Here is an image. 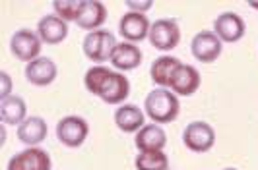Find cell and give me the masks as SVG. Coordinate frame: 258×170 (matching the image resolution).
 <instances>
[{
	"label": "cell",
	"mask_w": 258,
	"mask_h": 170,
	"mask_svg": "<svg viewBox=\"0 0 258 170\" xmlns=\"http://www.w3.org/2000/svg\"><path fill=\"white\" fill-rule=\"evenodd\" d=\"M144 112L154 124H159V126L171 124L177 120L179 112H181L179 97L171 89L157 87V89L148 93V97L144 101Z\"/></svg>",
	"instance_id": "1"
},
{
	"label": "cell",
	"mask_w": 258,
	"mask_h": 170,
	"mask_svg": "<svg viewBox=\"0 0 258 170\" xmlns=\"http://www.w3.org/2000/svg\"><path fill=\"white\" fill-rule=\"evenodd\" d=\"M115 47H116L115 35H113L111 31H107V29L90 31V33L84 37V43H82L84 54L97 66L107 62V60H111Z\"/></svg>",
	"instance_id": "2"
},
{
	"label": "cell",
	"mask_w": 258,
	"mask_h": 170,
	"mask_svg": "<svg viewBox=\"0 0 258 170\" xmlns=\"http://www.w3.org/2000/svg\"><path fill=\"white\" fill-rule=\"evenodd\" d=\"M150 45L161 51V53H167L179 47L181 43V27L177 24V20L173 18H161V20H155L152 27H150Z\"/></svg>",
	"instance_id": "3"
},
{
	"label": "cell",
	"mask_w": 258,
	"mask_h": 170,
	"mask_svg": "<svg viewBox=\"0 0 258 170\" xmlns=\"http://www.w3.org/2000/svg\"><path fill=\"white\" fill-rule=\"evenodd\" d=\"M182 143L192 153H206L216 145V130L204 120L190 122L182 131Z\"/></svg>",
	"instance_id": "4"
},
{
	"label": "cell",
	"mask_w": 258,
	"mask_h": 170,
	"mask_svg": "<svg viewBox=\"0 0 258 170\" xmlns=\"http://www.w3.org/2000/svg\"><path fill=\"white\" fill-rule=\"evenodd\" d=\"M90 135V124L82 116H64L56 124V137L64 147H80Z\"/></svg>",
	"instance_id": "5"
},
{
	"label": "cell",
	"mask_w": 258,
	"mask_h": 170,
	"mask_svg": "<svg viewBox=\"0 0 258 170\" xmlns=\"http://www.w3.org/2000/svg\"><path fill=\"white\" fill-rule=\"evenodd\" d=\"M41 45L43 41L37 35V31L31 29H18L10 39V53L22 60V62H33L35 58L41 56Z\"/></svg>",
	"instance_id": "6"
},
{
	"label": "cell",
	"mask_w": 258,
	"mask_h": 170,
	"mask_svg": "<svg viewBox=\"0 0 258 170\" xmlns=\"http://www.w3.org/2000/svg\"><path fill=\"white\" fill-rule=\"evenodd\" d=\"M221 51H223V43L221 39L214 33V31H200L192 37L190 43V53L192 56L202 62V64H212L220 58Z\"/></svg>",
	"instance_id": "7"
},
{
	"label": "cell",
	"mask_w": 258,
	"mask_h": 170,
	"mask_svg": "<svg viewBox=\"0 0 258 170\" xmlns=\"http://www.w3.org/2000/svg\"><path fill=\"white\" fill-rule=\"evenodd\" d=\"M51 155L41 147H26L10 157L6 170H51Z\"/></svg>",
	"instance_id": "8"
},
{
	"label": "cell",
	"mask_w": 258,
	"mask_h": 170,
	"mask_svg": "<svg viewBox=\"0 0 258 170\" xmlns=\"http://www.w3.org/2000/svg\"><path fill=\"white\" fill-rule=\"evenodd\" d=\"M150 18L146 14H138V12H126L120 22H118V33L120 37L126 41V43H140V41L148 39L150 35Z\"/></svg>",
	"instance_id": "9"
},
{
	"label": "cell",
	"mask_w": 258,
	"mask_h": 170,
	"mask_svg": "<svg viewBox=\"0 0 258 170\" xmlns=\"http://www.w3.org/2000/svg\"><path fill=\"white\" fill-rule=\"evenodd\" d=\"M246 24L237 12H223L214 22V33L221 43H237L245 37Z\"/></svg>",
	"instance_id": "10"
},
{
	"label": "cell",
	"mask_w": 258,
	"mask_h": 170,
	"mask_svg": "<svg viewBox=\"0 0 258 170\" xmlns=\"http://www.w3.org/2000/svg\"><path fill=\"white\" fill-rule=\"evenodd\" d=\"M56 76H58V68L49 56H39L33 62L26 64V79L31 85L47 87L56 79Z\"/></svg>",
	"instance_id": "11"
},
{
	"label": "cell",
	"mask_w": 258,
	"mask_h": 170,
	"mask_svg": "<svg viewBox=\"0 0 258 170\" xmlns=\"http://www.w3.org/2000/svg\"><path fill=\"white\" fill-rule=\"evenodd\" d=\"M202 79H200V72L190 64H181L177 68V72L173 74V79H171V85L169 89L175 93L177 97H190L198 91Z\"/></svg>",
	"instance_id": "12"
},
{
	"label": "cell",
	"mask_w": 258,
	"mask_h": 170,
	"mask_svg": "<svg viewBox=\"0 0 258 170\" xmlns=\"http://www.w3.org/2000/svg\"><path fill=\"white\" fill-rule=\"evenodd\" d=\"M130 95V81L122 72L113 70L111 76L105 81L103 89L99 91V99L107 103V105H120L126 101V97Z\"/></svg>",
	"instance_id": "13"
},
{
	"label": "cell",
	"mask_w": 258,
	"mask_h": 170,
	"mask_svg": "<svg viewBox=\"0 0 258 170\" xmlns=\"http://www.w3.org/2000/svg\"><path fill=\"white\" fill-rule=\"evenodd\" d=\"M136 149L140 153H152V151H163L167 145V133L159 124H146L142 130L134 135Z\"/></svg>",
	"instance_id": "14"
},
{
	"label": "cell",
	"mask_w": 258,
	"mask_h": 170,
	"mask_svg": "<svg viewBox=\"0 0 258 170\" xmlns=\"http://www.w3.org/2000/svg\"><path fill=\"white\" fill-rule=\"evenodd\" d=\"M142 51L134 45V43H116L113 56H111V64L116 72H130V70H136L138 66L142 64Z\"/></svg>",
	"instance_id": "15"
},
{
	"label": "cell",
	"mask_w": 258,
	"mask_h": 170,
	"mask_svg": "<svg viewBox=\"0 0 258 170\" xmlns=\"http://www.w3.org/2000/svg\"><path fill=\"white\" fill-rule=\"evenodd\" d=\"M47 133H49V126L41 116H27L16 131L18 139L26 147H39L41 141L47 139Z\"/></svg>",
	"instance_id": "16"
},
{
	"label": "cell",
	"mask_w": 258,
	"mask_h": 170,
	"mask_svg": "<svg viewBox=\"0 0 258 170\" xmlns=\"http://www.w3.org/2000/svg\"><path fill=\"white\" fill-rule=\"evenodd\" d=\"M37 35L47 45H58L68 37V24L56 14H47L39 20Z\"/></svg>",
	"instance_id": "17"
},
{
	"label": "cell",
	"mask_w": 258,
	"mask_h": 170,
	"mask_svg": "<svg viewBox=\"0 0 258 170\" xmlns=\"http://www.w3.org/2000/svg\"><path fill=\"white\" fill-rule=\"evenodd\" d=\"M113 118L116 128L124 133H138L146 126V112L136 105H120Z\"/></svg>",
	"instance_id": "18"
},
{
	"label": "cell",
	"mask_w": 258,
	"mask_h": 170,
	"mask_svg": "<svg viewBox=\"0 0 258 170\" xmlns=\"http://www.w3.org/2000/svg\"><path fill=\"white\" fill-rule=\"evenodd\" d=\"M182 62L177 58V56H171V54H163L159 58H155L152 68H150V76L154 79V83L157 87H165L169 89L171 85V79H173V74L177 72V68L181 66Z\"/></svg>",
	"instance_id": "19"
},
{
	"label": "cell",
	"mask_w": 258,
	"mask_h": 170,
	"mask_svg": "<svg viewBox=\"0 0 258 170\" xmlns=\"http://www.w3.org/2000/svg\"><path fill=\"white\" fill-rule=\"evenodd\" d=\"M105 22H107V6L99 0H90V2H86V8H84L82 16L78 18L76 26L90 33V31L101 29Z\"/></svg>",
	"instance_id": "20"
},
{
	"label": "cell",
	"mask_w": 258,
	"mask_h": 170,
	"mask_svg": "<svg viewBox=\"0 0 258 170\" xmlns=\"http://www.w3.org/2000/svg\"><path fill=\"white\" fill-rule=\"evenodd\" d=\"M27 114L26 101L18 95H12L0 103V120L6 126H20Z\"/></svg>",
	"instance_id": "21"
},
{
	"label": "cell",
	"mask_w": 258,
	"mask_h": 170,
	"mask_svg": "<svg viewBox=\"0 0 258 170\" xmlns=\"http://www.w3.org/2000/svg\"><path fill=\"white\" fill-rule=\"evenodd\" d=\"M111 72H113V70L103 64L91 66L90 70L86 72V76H84V85H86V89H88L91 95H99V91L103 89L107 78L111 76Z\"/></svg>",
	"instance_id": "22"
},
{
	"label": "cell",
	"mask_w": 258,
	"mask_h": 170,
	"mask_svg": "<svg viewBox=\"0 0 258 170\" xmlns=\"http://www.w3.org/2000/svg\"><path fill=\"white\" fill-rule=\"evenodd\" d=\"M52 8H54V14L60 20H64L66 24L68 22H74L76 24L78 18L82 16L84 8H86V0H56L52 4Z\"/></svg>",
	"instance_id": "23"
},
{
	"label": "cell",
	"mask_w": 258,
	"mask_h": 170,
	"mask_svg": "<svg viewBox=\"0 0 258 170\" xmlns=\"http://www.w3.org/2000/svg\"><path fill=\"white\" fill-rule=\"evenodd\" d=\"M136 170H167L169 158L165 151H152V153H138L134 160Z\"/></svg>",
	"instance_id": "24"
},
{
	"label": "cell",
	"mask_w": 258,
	"mask_h": 170,
	"mask_svg": "<svg viewBox=\"0 0 258 170\" xmlns=\"http://www.w3.org/2000/svg\"><path fill=\"white\" fill-rule=\"evenodd\" d=\"M126 6H128L130 12L146 14L154 8V2L152 0H126Z\"/></svg>",
	"instance_id": "25"
},
{
	"label": "cell",
	"mask_w": 258,
	"mask_h": 170,
	"mask_svg": "<svg viewBox=\"0 0 258 170\" xmlns=\"http://www.w3.org/2000/svg\"><path fill=\"white\" fill-rule=\"evenodd\" d=\"M0 81H2V89H0V99L4 101V99H8V97H12V78L6 74V72H0Z\"/></svg>",
	"instance_id": "26"
},
{
	"label": "cell",
	"mask_w": 258,
	"mask_h": 170,
	"mask_svg": "<svg viewBox=\"0 0 258 170\" xmlns=\"http://www.w3.org/2000/svg\"><path fill=\"white\" fill-rule=\"evenodd\" d=\"M248 6L254 8V10H258V0H248Z\"/></svg>",
	"instance_id": "27"
},
{
	"label": "cell",
	"mask_w": 258,
	"mask_h": 170,
	"mask_svg": "<svg viewBox=\"0 0 258 170\" xmlns=\"http://www.w3.org/2000/svg\"><path fill=\"white\" fill-rule=\"evenodd\" d=\"M223 170H237V168H233V166H227V168H223Z\"/></svg>",
	"instance_id": "28"
}]
</instances>
